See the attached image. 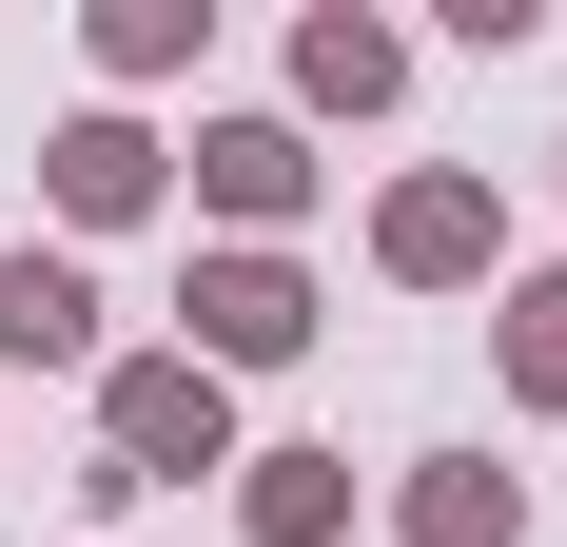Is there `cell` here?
<instances>
[{
	"label": "cell",
	"mask_w": 567,
	"mask_h": 547,
	"mask_svg": "<svg viewBox=\"0 0 567 547\" xmlns=\"http://www.w3.org/2000/svg\"><path fill=\"white\" fill-rule=\"evenodd\" d=\"M79 332H99V293H79V255H0V352H20V372H59Z\"/></svg>",
	"instance_id": "3957f363"
},
{
	"label": "cell",
	"mask_w": 567,
	"mask_h": 547,
	"mask_svg": "<svg viewBox=\"0 0 567 547\" xmlns=\"http://www.w3.org/2000/svg\"><path fill=\"white\" fill-rule=\"evenodd\" d=\"M216 196H235V216H293V196H313V157H293L275 117H235V137H216Z\"/></svg>",
	"instance_id": "ba28073f"
},
{
	"label": "cell",
	"mask_w": 567,
	"mask_h": 547,
	"mask_svg": "<svg viewBox=\"0 0 567 547\" xmlns=\"http://www.w3.org/2000/svg\"><path fill=\"white\" fill-rule=\"evenodd\" d=\"M313 99H392V40L372 20H313Z\"/></svg>",
	"instance_id": "30bf717a"
},
{
	"label": "cell",
	"mask_w": 567,
	"mask_h": 547,
	"mask_svg": "<svg viewBox=\"0 0 567 547\" xmlns=\"http://www.w3.org/2000/svg\"><path fill=\"white\" fill-rule=\"evenodd\" d=\"M293 332H313V293H293L275 255H216V274H196V372H216V352H293Z\"/></svg>",
	"instance_id": "7a4b0ae2"
},
{
	"label": "cell",
	"mask_w": 567,
	"mask_h": 547,
	"mask_svg": "<svg viewBox=\"0 0 567 547\" xmlns=\"http://www.w3.org/2000/svg\"><path fill=\"white\" fill-rule=\"evenodd\" d=\"M489 255V196H470V176H411L392 196V274H470Z\"/></svg>",
	"instance_id": "5b68a950"
},
{
	"label": "cell",
	"mask_w": 567,
	"mask_h": 547,
	"mask_svg": "<svg viewBox=\"0 0 567 547\" xmlns=\"http://www.w3.org/2000/svg\"><path fill=\"white\" fill-rule=\"evenodd\" d=\"M59 196H79V216H137V196H157V137H137V117H79V137H59Z\"/></svg>",
	"instance_id": "8992f818"
},
{
	"label": "cell",
	"mask_w": 567,
	"mask_h": 547,
	"mask_svg": "<svg viewBox=\"0 0 567 547\" xmlns=\"http://www.w3.org/2000/svg\"><path fill=\"white\" fill-rule=\"evenodd\" d=\"M255 528H275V547H333L352 528V469H333V450H255Z\"/></svg>",
	"instance_id": "277c9868"
},
{
	"label": "cell",
	"mask_w": 567,
	"mask_h": 547,
	"mask_svg": "<svg viewBox=\"0 0 567 547\" xmlns=\"http://www.w3.org/2000/svg\"><path fill=\"white\" fill-rule=\"evenodd\" d=\"M392 528H411V547H509V469H431Z\"/></svg>",
	"instance_id": "52a82bcc"
},
{
	"label": "cell",
	"mask_w": 567,
	"mask_h": 547,
	"mask_svg": "<svg viewBox=\"0 0 567 547\" xmlns=\"http://www.w3.org/2000/svg\"><path fill=\"white\" fill-rule=\"evenodd\" d=\"M196 489V469H235V411H216V372H196V352H137V372H117V489Z\"/></svg>",
	"instance_id": "6da1fadb"
},
{
	"label": "cell",
	"mask_w": 567,
	"mask_h": 547,
	"mask_svg": "<svg viewBox=\"0 0 567 547\" xmlns=\"http://www.w3.org/2000/svg\"><path fill=\"white\" fill-rule=\"evenodd\" d=\"M509 391H528V411H567V274H528V293H509Z\"/></svg>",
	"instance_id": "9c48e42d"
}]
</instances>
